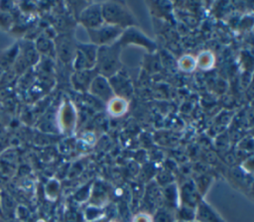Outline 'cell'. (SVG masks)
Wrapping results in <instances>:
<instances>
[{"instance_id": "6da1fadb", "label": "cell", "mask_w": 254, "mask_h": 222, "mask_svg": "<svg viewBox=\"0 0 254 222\" xmlns=\"http://www.w3.org/2000/svg\"><path fill=\"white\" fill-rule=\"evenodd\" d=\"M121 48L118 42L112 45L98 47L94 67L98 74L109 78L120 71L122 65L120 60Z\"/></svg>"}, {"instance_id": "7a4b0ae2", "label": "cell", "mask_w": 254, "mask_h": 222, "mask_svg": "<svg viewBox=\"0 0 254 222\" xmlns=\"http://www.w3.org/2000/svg\"><path fill=\"white\" fill-rule=\"evenodd\" d=\"M101 14L105 24L125 30L136 26V19L129 8L121 2L106 1L101 3Z\"/></svg>"}, {"instance_id": "3957f363", "label": "cell", "mask_w": 254, "mask_h": 222, "mask_svg": "<svg viewBox=\"0 0 254 222\" xmlns=\"http://www.w3.org/2000/svg\"><path fill=\"white\" fill-rule=\"evenodd\" d=\"M98 47L93 44H76L75 54L71 61L74 71L93 69L95 67Z\"/></svg>"}, {"instance_id": "277c9868", "label": "cell", "mask_w": 254, "mask_h": 222, "mask_svg": "<svg viewBox=\"0 0 254 222\" xmlns=\"http://www.w3.org/2000/svg\"><path fill=\"white\" fill-rule=\"evenodd\" d=\"M56 124L62 133L73 134L77 124V112L71 102L64 101L62 103L56 114Z\"/></svg>"}, {"instance_id": "5b68a950", "label": "cell", "mask_w": 254, "mask_h": 222, "mask_svg": "<svg viewBox=\"0 0 254 222\" xmlns=\"http://www.w3.org/2000/svg\"><path fill=\"white\" fill-rule=\"evenodd\" d=\"M90 43L97 46H108L112 45L115 42L118 41L120 38L123 30L119 27L112 26L109 24L103 23L101 26L91 29V30H86Z\"/></svg>"}, {"instance_id": "8992f818", "label": "cell", "mask_w": 254, "mask_h": 222, "mask_svg": "<svg viewBox=\"0 0 254 222\" xmlns=\"http://www.w3.org/2000/svg\"><path fill=\"white\" fill-rule=\"evenodd\" d=\"M121 47L126 45H136L144 48L149 53H154L157 50L156 43L146 36L136 26L129 27L123 30L120 38L117 41Z\"/></svg>"}, {"instance_id": "52a82bcc", "label": "cell", "mask_w": 254, "mask_h": 222, "mask_svg": "<svg viewBox=\"0 0 254 222\" xmlns=\"http://www.w3.org/2000/svg\"><path fill=\"white\" fill-rule=\"evenodd\" d=\"M78 21L86 30L101 26L104 23L101 14V3H92L84 7L78 15Z\"/></svg>"}, {"instance_id": "ba28073f", "label": "cell", "mask_w": 254, "mask_h": 222, "mask_svg": "<svg viewBox=\"0 0 254 222\" xmlns=\"http://www.w3.org/2000/svg\"><path fill=\"white\" fill-rule=\"evenodd\" d=\"M88 92L95 98L106 103L114 96L108 78L100 74H96L94 76L88 87Z\"/></svg>"}, {"instance_id": "9c48e42d", "label": "cell", "mask_w": 254, "mask_h": 222, "mask_svg": "<svg viewBox=\"0 0 254 222\" xmlns=\"http://www.w3.org/2000/svg\"><path fill=\"white\" fill-rule=\"evenodd\" d=\"M110 86L115 96L122 98H129L133 93V86L130 79L121 71L108 78Z\"/></svg>"}, {"instance_id": "30bf717a", "label": "cell", "mask_w": 254, "mask_h": 222, "mask_svg": "<svg viewBox=\"0 0 254 222\" xmlns=\"http://www.w3.org/2000/svg\"><path fill=\"white\" fill-rule=\"evenodd\" d=\"M194 220L196 222H225L219 213L203 198L195 206Z\"/></svg>"}, {"instance_id": "8fae6325", "label": "cell", "mask_w": 254, "mask_h": 222, "mask_svg": "<svg viewBox=\"0 0 254 222\" xmlns=\"http://www.w3.org/2000/svg\"><path fill=\"white\" fill-rule=\"evenodd\" d=\"M76 45L73 44V41L67 35L60 36L56 40L55 51L58 54V56L64 62H70L73 59L75 54Z\"/></svg>"}, {"instance_id": "7c38bea8", "label": "cell", "mask_w": 254, "mask_h": 222, "mask_svg": "<svg viewBox=\"0 0 254 222\" xmlns=\"http://www.w3.org/2000/svg\"><path fill=\"white\" fill-rule=\"evenodd\" d=\"M200 199H202L201 194L198 192L193 181H186L179 190L180 204L195 208Z\"/></svg>"}, {"instance_id": "4fadbf2b", "label": "cell", "mask_w": 254, "mask_h": 222, "mask_svg": "<svg viewBox=\"0 0 254 222\" xmlns=\"http://www.w3.org/2000/svg\"><path fill=\"white\" fill-rule=\"evenodd\" d=\"M96 74L98 73L95 68L74 71L71 75V84L78 91H88V87Z\"/></svg>"}, {"instance_id": "5bb4252c", "label": "cell", "mask_w": 254, "mask_h": 222, "mask_svg": "<svg viewBox=\"0 0 254 222\" xmlns=\"http://www.w3.org/2000/svg\"><path fill=\"white\" fill-rule=\"evenodd\" d=\"M162 206L175 211L180 204L179 201V190L175 182L167 184L161 190Z\"/></svg>"}, {"instance_id": "9a60e30c", "label": "cell", "mask_w": 254, "mask_h": 222, "mask_svg": "<svg viewBox=\"0 0 254 222\" xmlns=\"http://www.w3.org/2000/svg\"><path fill=\"white\" fill-rule=\"evenodd\" d=\"M128 108H129L128 99L115 96V95L106 103V110L108 114L112 117L123 116L128 111Z\"/></svg>"}, {"instance_id": "2e32d148", "label": "cell", "mask_w": 254, "mask_h": 222, "mask_svg": "<svg viewBox=\"0 0 254 222\" xmlns=\"http://www.w3.org/2000/svg\"><path fill=\"white\" fill-rule=\"evenodd\" d=\"M19 55V45L15 44L0 52V67L5 71L12 68Z\"/></svg>"}, {"instance_id": "e0dca14e", "label": "cell", "mask_w": 254, "mask_h": 222, "mask_svg": "<svg viewBox=\"0 0 254 222\" xmlns=\"http://www.w3.org/2000/svg\"><path fill=\"white\" fill-rule=\"evenodd\" d=\"M196 68L200 70H209L214 66L215 56L211 51H202L195 57Z\"/></svg>"}, {"instance_id": "ac0fdd59", "label": "cell", "mask_w": 254, "mask_h": 222, "mask_svg": "<svg viewBox=\"0 0 254 222\" xmlns=\"http://www.w3.org/2000/svg\"><path fill=\"white\" fill-rule=\"evenodd\" d=\"M90 192H91L90 198H91L92 205L102 207V204H104L105 200L107 199V190L104 187V184L96 183L95 188H92Z\"/></svg>"}, {"instance_id": "d6986e66", "label": "cell", "mask_w": 254, "mask_h": 222, "mask_svg": "<svg viewBox=\"0 0 254 222\" xmlns=\"http://www.w3.org/2000/svg\"><path fill=\"white\" fill-rule=\"evenodd\" d=\"M175 211L164 206L157 208L152 214V222H175Z\"/></svg>"}, {"instance_id": "ffe728a7", "label": "cell", "mask_w": 254, "mask_h": 222, "mask_svg": "<svg viewBox=\"0 0 254 222\" xmlns=\"http://www.w3.org/2000/svg\"><path fill=\"white\" fill-rule=\"evenodd\" d=\"M194 209L195 208H193V207L179 204V206L175 210L176 221H181V222L193 221L194 220Z\"/></svg>"}, {"instance_id": "44dd1931", "label": "cell", "mask_w": 254, "mask_h": 222, "mask_svg": "<svg viewBox=\"0 0 254 222\" xmlns=\"http://www.w3.org/2000/svg\"><path fill=\"white\" fill-rule=\"evenodd\" d=\"M0 205L3 209V212L5 214L6 219H12L14 211H15V204L14 200L11 198V196L7 193L2 191L0 194Z\"/></svg>"}, {"instance_id": "7402d4cb", "label": "cell", "mask_w": 254, "mask_h": 222, "mask_svg": "<svg viewBox=\"0 0 254 222\" xmlns=\"http://www.w3.org/2000/svg\"><path fill=\"white\" fill-rule=\"evenodd\" d=\"M178 66L184 72H191L196 68L195 57L190 55H185L178 60Z\"/></svg>"}, {"instance_id": "603a6c76", "label": "cell", "mask_w": 254, "mask_h": 222, "mask_svg": "<svg viewBox=\"0 0 254 222\" xmlns=\"http://www.w3.org/2000/svg\"><path fill=\"white\" fill-rule=\"evenodd\" d=\"M103 213L104 210L102 209V207L90 205L85 209L83 213V218L88 222H95L103 216Z\"/></svg>"}, {"instance_id": "cb8c5ba5", "label": "cell", "mask_w": 254, "mask_h": 222, "mask_svg": "<svg viewBox=\"0 0 254 222\" xmlns=\"http://www.w3.org/2000/svg\"><path fill=\"white\" fill-rule=\"evenodd\" d=\"M35 48L38 52L44 53V54H48L53 50V45L51 43V41L49 39H47L46 37L42 36L38 39L37 43L35 44Z\"/></svg>"}, {"instance_id": "d4e9b609", "label": "cell", "mask_w": 254, "mask_h": 222, "mask_svg": "<svg viewBox=\"0 0 254 222\" xmlns=\"http://www.w3.org/2000/svg\"><path fill=\"white\" fill-rule=\"evenodd\" d=\"M132 222H152V214L147 211L139 212L133 217Z\"/></svg>"}, {"instance_id": "484cf974", "label": "cell", "mask_w": 254, "mask_h": 222, "mask_svg": "<svg viewBox=\"0 0 254 222\" xmlns=\"http://www.w3.org/2000/svg\"><path fill=\"white\" fill-rule=\"evenodd\" d=\"M6 222H19V221H16V220H13V219H7Z\"/></svg>"}, {"instance_id": "4316f807", "label": "cell", "mask_w": 254, "mask_h": 222, "mask_svg": "<svg viewBox=\"0 0 254 222\" xmlns=\"http://www.w3.org/2000/svg\"><path fill=\"white\" fill-rule=\"evenodd\" d=\"M3 73H4V70H3V69L0 67V78H1V76L3 75Z\"/></svg>"}, {"instance_id": "83f0119b", "label": "cell", "mask_w": 254, "mask_h": 222, "mask_svg": "<svg viewBox=\"0 0 254 222\" xmlns=\"http://www.w3.org/2000/svg\"><path fill=\"white\" fill-rule=\"evenodd\" d=\"M175 222H181V221H175ZM189 222H196V221L193 220V221H189Z\"/></svg>"}, {"instance_id": "f1b7e54d", "label": "cell", "mask_w": 254, "mask_h": 222, "mask_svg": "<svg viewBox=\"0 0 254 222\" xmlns=\"http://www.w3.org/2000/svg\"><path fill=\"white\" fill-rule=\"evenodd\" d=\"M109 222H117V221H109Z\"/></svg>"}]
</instances>
